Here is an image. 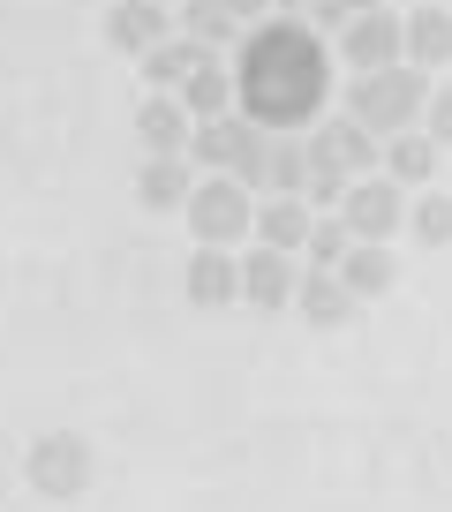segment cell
Instances as JSON below:
<instances>
[{
  "instance_id": "1",
  "label": "cell",
  "mask_w": 452,
  "mask_h": 512,
  "mask_svg": "<svg viewBox=\"0 0 452 512\" xmlns=\"http://www.w3.org/2000/svg\"><path fill=\"white\" fill-rule=\"evenodd\" d=\"M234 46H242V61H234V113H249L264 136H294V128H309L324 113L332 61H324V38L302 16H264Z\"/></svg>"
},
{
  "instance_id": "2",
  "label": "cell",
  "mask_w": 452,
  "mask_h": 512,
  "mask_svg": "<svg viewBox=\"0 0 452 512\" xmlns=\"http://www.w3.org/2000/svg\"><path fill=\"white\" fill-rule=\"evenodd\" d=\"M422 98H430V76H422L415 61H392V68H370V76H355V91H347V113H355V121L370 128L377 144H385V136H400V128L422 121Z\"/></svg>"
},
{
  "instance_id": "3",
  "label": "cell",
  "mask_w": 452,
  "mask_h": 512,
  "mask_svg": "<svg viewBox=\"0 0 452 512\" xmlns=\"http://www.w3.org/2000/svg\"><path fill=\"white\" fill-rule=\"evenodd\" d=\"M181 219H189V234L204 241V249H234V241L249 234V219H257V196H249L234 174H196Z\"/></svg>"
},
{
  "instance_id": "4",
  "label": "cell",
  "mask_w": 452,
  "mask_h": 512,
  "mask_svg": "<svg viewBox=\"0 0 452 512\" xmlns=\"http://www.w3.org/2000/svg\"><path fill=\"white\" fill-rule=\"evenodd\" d=\"M339 226L355 241H392L407 226V196H400V181H385V174H355L347 181V196H339Z\"/></svg>"
},
{
  "instance_id": "5",
  "label": "cell",
  "mask_w": 452,
  "mask_h": 512,
  "mask_svg": "<svg viewBox=\"0 0 452 512\" xmlns=\"http://www.w3.org/2000/svg\"><path fill=\"white\" fill-rule=\"evenodd\" d=\"M257 151H264V128L249 121V113H211V121L189 128V159L196 166H226L234 181L257 166Z\"/></svg>"
},
{
  "instance_id": "6",
  "label": "cell",
  "mask_w": 452,
  "mask_h": 512,
  "mask_svg": "<svg viewBox=\"0 0 452 512\" xmlns=\"http://www.w3.org/2000/svg\"><path fill=\"white\" fill-rule=\"evenodd\" d=\"M23 475L46 497H83V482H91V445H83L76 430H46L31 445V460H23Z\"/></svg>"
},
{
  "instance_id": "7",
  "label": "cell",
  "mask_w": 452,
  "mask_h": 512,
  "mask_svg": "<svg viewBox=\"0 0 452 512\" xmlns=\"http://www.w3.org/2000/svg\"><path fill=\"white\" fill-rule=\"evenodd\" d=\"M302 151H309V166H332V174H347V181L377 166V136L355 121V113H324L317 136H309Z\"/></svg>"
},
{
  "instance_id": "8",
  "label": "cell",
  "mask_w": 452,
  "mask_h": 512,
  "mask_svg": "<svg viewBox=\"0 0 452 512\" xmlns=\"http://www.w3.org/2000/svg\"><path fill=\"white\" fill-rule=\"evenodd\" d=\"M339 53H347V68H355V76H370V68H392V61H400V16H392V8H370V16H355L347 31H339Z\"/></svg>"
},
{
  "instance_id": "9",
  "label": "cell",
  "mask_w": 452,
  "mask_h": 512,
  "mask_svg": "<svg viewBox=\"0 0 452 512\" xmlns=\"http://www.w3.org/2000/svg\"><path fill=\"white\" fill-rule=\"evenodd\" d=\"M294 287H302V272H294L287 249H264V241H257V249L242 256V302L249 309H287Z\"/></svg>"
},
{
  "instance_id": "10",
  "label": "cell",
  "mask_w": 452,
  "mask_h": 512,
  "mask_svg": "<svg viewBox=\"0 0 452 512\" xmlns=\"http://www.w3.org/2000/svg\"><path fill=\"white\" fill-rule=\"evenodd\" d=\"M159 38H174V16H166L159 0H113L106 8V46L113 53H136V61H144Z\"/></svg>"
},
{
  "instance_id": "11",
  "label": "cell",
  "mask_w": 452,
  "mask_h": 512,
  "mask_svg": "<svg viewBox=\"0 0 452 512\" xmlns=\"http://www.w3.org/2000/svg\"><path fill=\"white\" fill-rule=\"evenodd\" d=\"M302 181H309V151L294 144V136H264V151H257V166L242 174V189L249 196H302Z\"/></svg>"
},
{
  "instance_id": "12",
  "label": "cell",
  "mask_w": 452,
  "mask_h": 512,
  "mask_svg": "<svg viewBox=\"0 0 452 512\" xmlns=\"http://www.w3.org/2000/svg\"><path fill=\"white\" fill-rule=\"evenodd\" d=\"M181 287H189V302H196V309L242 302V264H234L226 249H204V241H196V256H189V272H181Z\"/></svg>"
},
{
  "instance_id": "13",
  "label": "cell",
  "mask_w": 452,
  "mask_h": 512,
  "mask_svg": "<svg viewBox=\"0 0 452 512\" xmlns=\"http://www.w3.org/2000/svg\"><path fill=\"white\" fill-rule=\"evenodd\" d=\"M400 61H415L422 76L452 61V8H415V16H400Z\"/></svg>"
},
{
  "instance_id": "14",
  "label": "cell",
  "mask_w": 452,
  "mask_h": 512,
  "mask_svg": "<svg viewBox=\"0 0 452 512\" xmlns=\"http://www.w3.org/2000/svg\"><path fill=\"white\" fill-rule=\"evenodd\" d=\"M437 159H445V151H437L422 128H400V136H385V144H377V166H385V181H400V189H430Z\"/></svg>"
},
{
  "instance_id": "15",
  "label": "cell",
  "mask_w": 452,
  "mask_h": 512,
  "mask_svg": "<svg viewBox=\"0 0 452 512\" xmlns=\"http://www.w3.org/2000/svg\"><path fill=\"white\" fill-rule=\"evenodd\" d=\"M294 309H302L317 332H339V324H355L362 302H355V287H347L339 272H309L302 287H294Z\"/></svg>"
},
{
  "instance_id": "16",
  "label": "cell",
  "mask_w": 452,
  "mask_h": 512,
  "mask_svg": "<svg viewBox=\"0 0 452 512\" xmlns=\"http://www.w3.org/2000/svg\"><path fill=\"white\" fill-rule=\"evenodd\" d=\"M196 189V166L189 151H166V159H144V174H136V204L144 211H181Z\"/></svg>"
},
{
  "instance_id": "17",
  "label": "cell",
  "mask_w": 452,
  "mask_h": 512,
  "mask_svg": "<svg viewBox=\"0 0 452 512\" xmlns=\"http://www.w3.org/2000/svg\"><path fill=\"white\" fill-rule=\"evenodd\" d=\"M309 226H317V211H309L302 196H264L257 219H249V234H257L264 249H287V256H294V249L309 241Z\"/></svg>"
},
{
  "instance_id": "18",
  "label": "cell",
  "mask_w": 452,
  "mask_h": 512,
  "mask_svg": "<svg viewBox=\"0 0 452 512\" xmlns=\"http://www.w3.org/2000/svg\"><path fill=\"white\" fill-rule=\"evenodd\" d=\"M189 106H181L174 91H159V98H144V113H136V136H144V151L151 159H166V151H189Z\"/></svg>"
},
{
  "instance_id": "19",
  "label": "cell",
  "mask_w": 452,
  "mask_h": 512,
  "mask_svg": "<svg viewBox=\"0 0 452 512\" xmlns=\"http://www.w3.org/2000/svg\"><path fill=\"white\" fill-rule=\"evenodd\" d=\"M181 106H189V121H211V113H234V68H219V53H204V61L181 76Z\"/></svg>"
},
{
  "instance_id": "20",
  "label": "cell",
  "mask_w": 452,
  "mask_h": 512,
  "mask_svg": "<svg viewBox=\"0 0 452 512\" xmlns=\"http://www.w3.org/2000/svg\"><path fill=\"white\" fill-rule=\"evenodd\" d=\"M339 279L355 287V302H377V294L400 279V264H392V241H355V249L339 256Z\"/></svg>"
},
{
  "instance_id": "21",
  "label": "cell",
  "mask_w": 452,
  "mask_h": 512,
  "mask_svg": "<svg viewBox=\"0 0 452 512\" xmlns=\"http://www.w3.org/2000/svg\"><path fill=\"white\" fill-rule=\"evenodd\" d=\"M181 38H196L204 53H219V46H234L242 38V23H234V8L226 0H181V23H174Z\"/></svg>"
},
{
  "instance_id": "22",
  "label": "cell",
  "mask_w": 452,
  "mask_h": 512,
  "mask_svg": "<svg viewBox=\"0 0 452 512\" xmlns=\"http://www.w3.org/2000/svg\"><path fill=\"white\" fill-rule=\"evenodd\" d=\"M196 61H204V46L174 31V38H159V46L144 53V83H151V91H181V76H189Z\"/></svg>"
},
{
  "instance_id": "23",
  "label": "cell",
  "mask_w": 452,
  "mask_h": 512,
  "mask_svg": "<svg viewBox=\"0 0 452 512\" xmlns=\"http://www.w3.org/2000/svg\"><path fill=\"white\" fill-rule=\"evenodd\" d=\"M407 234H415L422 249H445V241H452V196H437V189H430L415 211H407Z\"/></svg>"
},
{
  "instance_id": "24",
  "label": "cell",
  "mask_w": 452,
  "mask_h": 512,
  "mask_svg": "<svg viewBox=\"0 0 452 512\" xmlns=\"http://www.w3.org/2000/svg\"><path fill=\"white\" fill-rule=\"evenodd\" d=\"M302 249H309V264H317V272H339V256L355 249V234H347V226H339V211H332V219H317V226H309V241H302Z\"/></svg>"
},
{
  "instance_id": "25",
  "label": "cell",
  "mask_w": 452,
  "mask_h": 512,
  "mask_svg": "<svg viewBox=\"0 0 452 512\" xmlns=\"http://www.w3.org/2000/svg\"><path fill=\"white\" fill-rule=\"evenodd\" d=\"M370 8H377V0H309L302 23H309V31H332V38H339L355 16H370Z\"/></svg>"
},
{
  "instance_id": "26",
  "label": "cell",
  "mask_w": 452,
  "mask_h": 512,
  "mask_svg": "<svg viewBox=\"0 0 452 512\" xmlns=\"http://www.w3.org/2000/svg\"><path fill=\"white\" fill-rule=\"evenodd\" d=\"M422 136H430L437 151L452 144V83H445V91H430V98H422Z\"/></svg>"
},
{
  "instance_id": "27",
  "label": "cell",
  "mask_w": 452,
  "mask_h": 512,
  "mask_svg": "<svg viewBox=\"0 0 452 512\" xmlns=\"http://www.w3.org/2000/svg\"><path fill=\"white\" fill-rule=\"evenodd\" d=\"M226 8H234V23H242V31H249V23H264V16H272V0H226Z\"/></svg>"
},
{
  "instance_id": "28",
  "label": "cell",
  "mask_w": 452,
  "mask_h": 512,
  "mask_svg": "<svg viewBox=\"0 0 452 512\" xmlns=\"http://www.w3.org/2000/svg\"><path fill=\"white\" fill-rule=\"evenodd\" d=\"M272 8H279V16H302V8H309V0H272Z\"/></svg>"
},
{
  "instance_id": "29",
  "label": "cell",
  "mask_w": 452,
  "mask_h": 512,
  "mask_svg": "<svg viewBox=\"0 0 452 512\" xmlns=\"http://www.w3.org/2000/svg\"><path fill=\"white\" fill-rule=\"evenodd\" d=\"M159 8H174V0H159Z\"/></svg>"
}]
</instances>
